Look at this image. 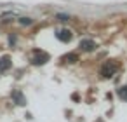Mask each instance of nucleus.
<instances>
[{
  "label": "nucleus",
  "mask_w": 127,
  "mask_h": 122,
  "mask_svg": "<svg viewBox=\"0 0 127 122\" xmlns=\"http://www.w3.org/2000/svg\"><path fill=\"white\" fill-rule=\"evenodd\" d=\"M117 68H118V63L117 61H106L104 65H103V68H101V75L103 77H111L115 72H117Z\"/></svg>",
  "instance_id": "f257e3e1"
},
{
  "label": "nucleus",
  "mask_w": 127,
  "mask_h": 122,
  "mask_svg": "<svg viewBox=\"0 0 127 122\" xmlns=\"http://www.w3.org/2000/svg\"><path fill=\"white\" fill-rule=\"evenodd\" d=\"M45 61H49V54L47 52H42V51H35L33 52V58H32L33 65H44Z\"/></svg>",
  "instance_id": "f03ea898"
},
{
  "label": "nucleus",
  "mask_w": 127,
  "mask_h": 122,
  "mask_svg": "<svg viewBox=\"0 0 127 122\" xmlns=\"http://www.w3.org/2000/svg\"><path fill=\"white\" fill-rule=\"evenodd\" d=\"M56 37H58L61 42H70L73 35H71V32H70V30L63 28V30H58V32H56Z\"/></svg>",
  "instance_id": "7ed1b4c3"
},
{
  "label": "nucleus",
  "mask_w": 127,
  "mask_h": 122,
  "mask_svg": "<svg viewBox=\"0 0 127 122\" xmlns=\"http://www.w3.org/2000/svg\"><path fill=\"white\" fill-rule=\"evenodd\" d=\"M11 65H12V61H11V58H7V56H4L2 59H0V72H7V70L11 68Z\"/></svg>",
  "instance_id": "20e7f679"
},
{
  "label": "nucleus",
  "mask_w": 127,
  "mask_h": 122,
  "mask_svg": "<svg viewBox=\"0 0 127 122\" xmlns=\"http://www.w3.org/2000/svg\"><path fill=\"white\" fill-rule=\"evenodd\" d=\"M94 47H96V44H94L92 40H87V39H85V40L80 42V49H82V51H92Z\"/></svg>",
  "instance_id": "39448f33"
},
{
  "label": "nucleus",
  "mask_w": 127,
  "mask_h": 122,
  "mask_svg": "<svg viewBox=\"0 0 127 122\" xmlns=\"http://www.w3.org/2000/svg\"><path fill=\"white\" fill-rule=\"evenodd\" d=\"M12 98L16 99L18 105H26V101H25V98H23V94H21L19 91H14V92H12Z\"/></svg>",
  "instance_id": "423d86ee"
},
{
  "label": "nucleus",
  "mask_w": 127,
  "mask_h": 122,
  "mask_svg": "<svg viewBox=\"0 0 127 122\" xmlns=\"http://www.w3.org/2000/svg\"><path fill=\"white\" fill-rule=\"evenodd\" d=\"M118 98L124 99V101H127V85H124V87L118 89Z\"/></svg>",
  "instance_id": "0eeeda50"
},
{
  "label": "nucleus",
  "mask_w": 127,
  "mask_h": 122,
  "mask_svg": "<svg viewBox=\"0 0 127 122\" xmlns=\"http://www.w3.org/2000/svg\"><path fill=\"white\" fill-rule=\"evenodd\" d=\"M19 23L23 26H30V25H33V19H30V18H19Z\"/></svg>",
  "instance_id": "6e6552de"
},
{
  "label": "nucleus",
  "mask_w": 127,
  "mask_h": 122,
  "mask_svg": "<svg viewBox=\"0 0 127 122\" xmlns=\"http://www.w3.org/2000/svg\"><path fill=\"white\" fill-rule=\"evenodd\" d=\"M64 59H66L68 63H75V61L78 59V56H77V54H66V56H64Z\"/></svg>",
  "instance_id": "1a4fd4ad"
},
{
  "label": "nucleus",
  "mask_w": 127,
  "mask_h": 122,
  "mask_svg": "<svg viewBox=\"0 0 127 122\" xmlns=\"http://www.w3.org/2000/svg\"><path fill=\"white\" fill-rule=\"evenodd\" d=\"M56 18H58L59 21H68V16H66V14H58Z\"/></svg>",
  "instance_id": "9d476101"
}]
</instances>
